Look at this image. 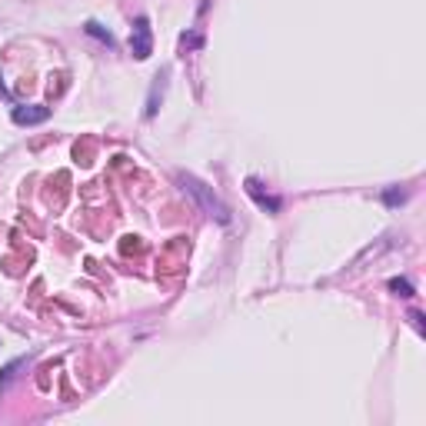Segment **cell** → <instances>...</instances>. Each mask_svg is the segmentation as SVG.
<instances>
[{"label": "cell", "instance_id": "obj_4", "mask_svg": "<svg viewBox=\"0 0 426 426\" xmlns=\"http://www.w3.org/2000/svg\"><path fill=\"white\" fill-rule=\"evenodd\" d=\"M247 194H250L253 200H256V207H260V210H267V213H276V210H280V200H276V197H270V194H263V190H260V183H256V180H247Z\"/></svg>", "mask_w": 426, "mask_h": 426}, {"label": "cell", "instance_id": "obj_1", "mask_svg": "<svg viewBox=\"0 0 426 426\" xmlns=\"http://www.w3.org/2000/svg\"><path fill=\"white\" fill-rule=\"evenodd\" d=\"M176 180H180V187H183L194 200L200 203V210L207 213V217H213L217 224H230V210H226V203L220 200V197L203 183V180H197V176H190V174H180Z\"/></svg>", "mask_w": 426, "mask_h": 426}, {"label": "cell", "instance_id": "obj_7", "mask_svg": "<svg viewBox=\"0 0 426 426\" xmlns=\"http://www.w3.org/2000/svg\"><path fill=\"white\" fill-rule=\"evenodd\" d=\"M390 290H393L397 297H413V287H410L406 280H390Z\"/></svg>", "mask_w": 426, "mask_h": 426}, {"label": "cell", "instance_id": "obj_10", "mask_svg": "<svg viewBox=\"0 0 426 426\" xmlns=\"http://www.w3.org/2000/svg\"><path fill=\"white\" fill-rule=\"evenodd\" d=\"M410 320H413V323H416V330H423V317H420V313H416V310H413V313H410Z\"/></svg>", "mask_w": 426, "mask_h": 426}, {"label": "cell", "instance_id": "obj_2", "mask_svg": "<svg viewBox=\"0 0 426 426\" xmlns=\"http://www.w3.org/2000/svg\"><path fill=\"white\" fill-rule=\"evenodd\" d=\"M130 51L137 60H147L153 53V34H150V21L140 14L137 21H133V30H130Z\"/></svg>", "mask_w": 426, "mask_h": 426}, {"label": "cell", "instance_id": "obj_9", "mask_svg": "<svg viewBox=\"0 0 426 426\" xmlns=\"http://www.w3.org/2000/svg\"><path fill=\"white\" fill-rule=\"evenodd\" d=\"M197 44H200V37H197V34H190V37L183 34V47H197Z\"/></svg>", "mask_w": 426, "mask_h": 426}, {"label": "cell", "instance_id": "obj_6", "mask_svg": "<svg viewBox=\"0 0 426 426\" xmlns=\"http://www.w3.org/2000/svg\"><path fill=\"white\" fill-rule=\"evenodd\" d=\"M21 367H27V356H21V360H14V363H10V367H3V373H0V386H3V383H7V380H10V376L17 373V370H21Z\"/></svg>", "mask_w": 426, "mask_h": 426}, {"label": "cell", "instance_id": "obj_8", "mask_svg": "<svg viewBox=\"0 0 426 426\" xmlns=\"http://www.w3.org/2000/svg\"><path fill=\"white\" fill-rule=\"evenodd\" d=\"M383 200L390 203V207H397V203L406 200V194H403V190H386V194H383Z\"/></svg>", "mask_w": 426, "mask_h": 426}, {"label": "cell", "instance_id": "obj_3", "mask_svg": "<svg viewBox=\"0 0 426 426\" xmlns=\"http://www.w3.org/2000/svg\"><path fill=\"white\" fill-rule=\"evenodd\" d=\"M10 120H14L17 127L44 124V120H51V107H44V103H24V107H14V110H10Z\"/></svg>", "mask_w": 426, "mask_h": 426}, {"label": "cell", "instance_id": "obj_5", "mask_svg": "<svg viewBox=\"0 0 426 426\" xmlns=\"http://www.w3.org/2000/svg\"><path fill=\"white\" fill-rule=\"evenodd\" d=\"M83 30H87V34H90V37H97V40H103V44H107V47H110V44H114V37H110V30H103V27L97 24V21H87V24H83Z\"/></svg>", "mask_w": 426, "mask_h": 426}]
</instances>
